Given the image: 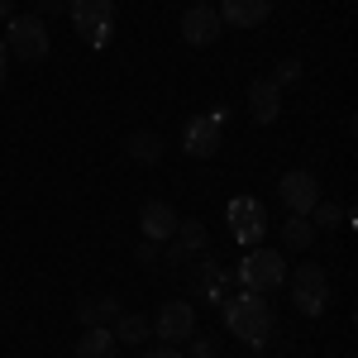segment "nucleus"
Here are the masks:
<instances>
[{
	"label": "nucleus",
	"mask_w": 358,
	"mask_h": 358,
	"mask_svg": "<svg viewBox=\"0 0 358 358\" xmlns=\"http://www.w3.org/2000/svg\"><path fill=\"white\" fill-rule=\"evenodd\" d=\"M282 201H287L292 215H310V206L320 201V182H315V172L292 167V172L282 177Z\"/></svg>",
	"instance_id": "7"
},
{
	"label": "nucleus",
	"mask_w": 358,
	"mask_h": 358,
	"mask_svg": "<svg viewBox=\"0 0 358 358\" xmlns=\"http://www.w3.org/2000/svg\"><path fill=\"white\" fill-rule=\"evenodd\" d=\"M158 258H163V253H158L153 239H143V244H138V263H158Z\"/></svg>",
	"instance_id": "23"
},
{
	"label": "nucleus",
	"mask_w": 358,
	"mask_h": 358,
	"mask_svg": "<svg viewBox=\"0 0 358 358\" xmlns=\"http://www.w3.org/2000/svg\"><path fill=\"white\" fill-rule=\"evenodd\" d=\"M5 53L24 57V62H43L48 57V24H43V15H10L5 20Z\"/></svg>",
	"instance_id": "2"
},
{
	"label": "nucleus",
	"mask_w": 358,
	"mask_h": 358,
	"mask_svg": "<svg viewBox=\"0 0 358 358\" xmlns=\"http://www.w3.org/2000/svg\"><path fill=\"white\" fill-rule=\"evenodd\" d=\"M282 244L287 248H310L315 244V224L306 220V215H292V220L282 224Z\"/></svg>",
	"instance_id": "20"
},
{
	"label": "nucleus",
	"mask_w": 358,
	"mask_h": 358,
	"mask_svg": "<svg viewBox=\"0 0 358 358\" xmlns=\"http://www.w3.org/2000/svg\"><path fill=\"white\" fill-rule=\"evenodd\" d=\"M196 5H210V0H196Z\"/></svg>",
	"instance_id": "29"
},
{
	"label": "nucleus",
	"mask_w": 358,
	"mask_h": 358,
	"mask_svg": "<svg viewBox=\"0 0 358 358\" xmlns=\"http://www.w3.org/2000/svg\"><path fill=\"white\" fill-rule=\"evenodd\" d=\"M72 24H77V34H82V43L106 48V43H110V29H115L110 0H72Z\"/></svg>",
	"instance_id": "5"
},
{
	"label": "nucleus",
	"mask_w": 358,
	"mask_h": 358,
	"mask_svg": "<svg viewBox=\"0 0 358 358\" xmlns=\"http://www.w3.org/2000/svg\"><path fill=\"white\" fill-rule=\"evenodd\" d=\"M48 10H62V0H38V10H34V15H48Z\"/></svg>",
	"instance_id": "26"
},
{
	"label": "nucleus",
	"mask_w": 358,
	"mask_h": 358,
	"mask_svg": "<svg viewBox=\"0 0 358 358\" xmlns=\"http://www.w3.org/2000/svg\"><path fill=\"white\" fill-rule=\"evenodd\" d=\"M129 158L134 163H143V167H153L158 158H163V134H153V129H138V134H129Z\"/></svg>",
	"instance_id": "18"
},
{
	"label": "nucleus",
	"mask_w": 358,
	"mask_h": 358,
	"mask_svg": "<svg viewBox=\"0 0 358 358\" xmlns=\"http://www.w3.org/2000/svg\"><path fill=\"white\" fill-rule=\"evenodd\" d=\"M292 306H296L301 315H320V310L330 306V273H325L320 263H301V268L292 273Z\"/></svg>",
	"instance_id": "4"
},
{
	"label": "nucleus",
	"mask_w": 358,
	"mask_h": 358,
	"mask_svg": "<svg viewBox=\"0 0 358 358\" xmlns=\"http://www.w3.org/2000/svg\"><path fill=\"white\" fill-rule=\"evenodd\" d=\"M224 330L234 334V339H244L248 349H263L277 330V315L268 296L263 292H239V296H229L224 301Z\"/></svg>",
	"instance_id": "1"
},
{
	"label": "nucleus",
	"mask_w": 358,
	"mask_h": 358,
	"mask_svg": "<svg viewBox=\"0 0 358 358\" xmlns=\"http://www.w3.org/2000/svg\"><path fill=\"white\" fill-rule=\"evenodd\" d=\"M229 234H234L244 248L258 244V239L268 234V210H263V201H253V196H234V201H229Z\"/></svg>",
	"instance_id": "6"
},
{
	"label": "nucleus",
	"mask_w": 358,
	"mask_h": 358,
	"mask_svg": "<svg viewBox=\"0 0 358 358\" xmlns=\"http://www.w3.org/2000/svg\"><path fill=\"white\" fill-rule=\"evenodd\" d=\"M187 287H192V296H201V301H210V306L224 301V268L215 263V258H196Z\"/></svg>",
	"instance_id": "13"
},
{
	"label": "nucleus",
	"mask_w": 358,
	"mask_h": 358,
	"mask_svg": "<svg viewBox=\"0 0 358 358\" xmlns=\"http://www.w3.org/2000/svg\"><path fill=\"white\" fill-rule=\"evenodd\" d=\"M306 220L315 224V229H334V224H344V210H339V206H325V201H315Z\"/></svg>",
	"instance_id": "21"
},
{
	"label": "nucleus",
	"mask_w": 358,
	"mask_h": 358,
	"mask_svg": "<svg viewBox=\"0 0 358 358\" xmlns=\"http://www.w3.org/2000/svg\"><path fill=\"white\" fill-rule=\"evenodd\" d=\"M110 334H115V344H143L148 339V320L143 315H120L110 325Z\"/></svg>",
	"instance_id": "19"
},
{
	"label": "nucleus",
	"mask_w": 358,
	"mask_h": 358,
	"mask_svg": "<svg viewBox=\"0 0 358 358\" xmlns=\"http://www.w3.org/2000/svg\"><path fill=\"white\" fill-rule=\"evenodd\" d=\"M153 334H163V344H187L196 334V310L187 301H167L153 320Z\"/></svg>",
	"instance_id": "8"
},
{
	"label": "nucleus",
	"mask_w": 358,
	"mask_h": 358,
	"mask_svg": "<svg viewBox=\"0 0 358 358\" xmlns=\"http://www.w3.org/2000/svg\"><path fill=\"white\" fill-rule=\"evenodd\" d=\"M5 72H10V67H5V43H0V86H5Z\"/></svg>",
	"instance_id": "28"
},
{
	"label": "nucleus",
	"mask_w": 358,
	"mask_h": 358,
	"mask_svg": "<svg viewBox=\"0 0 358 358\" xmlns=\"http://www.w3.org/2000/svg\"><path fill=\"white\" fill-rule=\"evenodd\" d=\"M192 354L196 358H215V339H192Z\"/></svg>",
	"instance_id": "24"
},
{
	"label": "nucleus",
	"mask_w": 358,
	"mask_h": 358,
	"mask_svg": "<svg viewBox=\"0 0 358 358\" xmlns=\"http://www.w3.org/2000/svg\"><path fill=\"white\" fill-rule=\"evenodd\" d=\"M115 334L110 325H86V334L77 339V349H72V358H115Z\"/></svg>",
	"instance_id": "16"
},
{
	"label": "nucleus",
	"mask_w": 358,
	"mask_h": 358,
	"mask_svg": "<svg viewBox=\"0 0 358 358\" xmlns=\"http://www.w3.org/2000/svg\"><path fill=\"white\" fill-rule=\"evenodd\" d=\"M206 248H210V234H206V224L201 220H182L177 224V234H172V263L182 268V263H192V258H206Z\"/></svg>",
	"instance_id": "12"
},
{
	"label": "nucleus",
	"mask_w": 358,
	"mask_h": 358,
	"mask_svg": "<svg viewBox=\"0 0 358 358\" xmlns=\"http://www.w3.org/2000/svg\"><path fill=\"white\" fill-rule=\"evenodd\" d=\"M296 77H301V62H296V57H287V62H277V72H273V82H277V86L296 82Z\"/></svg>",
	"instance_id": "22"
},
{
	"label": "nucleus",
	"mask_w": 358,
	"mask_h": 358,
	"mask_svg": "<svg viewBox=\"0 0 358 358\" xmlns=\"http://www.w3.org/2000/svg\"><path fill=\"white\" fill-rule=\"evenodd\" d=\"M143 358H182V354H177V344H158V349H148Z\"/></svg>",
	"instance_id": "25"
},
{
	"label": "nucleus",
	"mask_w": 358,
	"mask_h": 358,
	"mask_svg": "<svg viewBox=\"0 0 358 358\" xmlns=\"http://www.w3.org/2000/svg\"><path fill=\"white\" fill-rule=\"evenodd\" d=\"M10 15H20V10H15V0H0V20H10Z\"/></svg>",
	"instance_id": "27"
},
{
	"label": "nucleus",
	"mask_w": 358,
	"mask_h": 358,
	"mask_svg": "<svg viewBox=\"0 0 358 358\" xmlns=\"http://www.w3.org/2000/svg\"><path fill=\"white\" fill-rule=\"evenodd\" d=\"M220 34H224V24H220V10H215V5H192V10L182 15V38H187L192 48L215 43Z\"/></svg>",
	"instance_id": "9"
},
{
	"label": "nucleus",
	"mask_w": 358,
	"mask_h": 358,
	"mask_svg": "<svg viewBox=\"0 0 358 358\" xmlns=\"http://www.w3.org/2000/svg\"><path fill=\"white\" fill-rule=\"evenodd\" d=\"M239 282H244V292H277V287L287 282V263H282V253L253 244L244 253V263H239Z\"/></svg>",
	"instance_id": "3"
},
{
	"label": "nucleus",
	"mask_w": 358,
	"mask_h": 358,
	"mask_svg": "<svg viewBox=\"0 0 358 358\" xmlns=\"http://www.w3.org/2000/svg\"><path fill=\"white\" fill-rule=\"evenodd\" d=\"M277 110H282V86L273 77H253V86H248V120L253 124H273Z\"/></svg>",
	"instance_id": "11"
},
{
	"label": "nucleus",
	"mask_w": 358,
	"mask_h": 358,
	"mask_svg": "<svg viewBox=\"0 0 358 358\" xmlns=\"http://www.w3.org/2000/svg\"><path fill=\"white\" fill-rule=\"evenodd\" d=\"M182 148L192 158H215V148H220V115H192L187 134H182Z\"/></svg>",
	"instance_id": "10"
},
{
	"label": "nucleus",
	"mask_w": 358,
	"mask_h": 358,
	"mask_svg": "<svg viewBox=\"0 0 358 358\" xmlns=\"http://www.w3.org/2000/svg\"><path fill=\"white\" fill-rule=\"evenodd\" d=\"M268 15H273V0H224L220 5V24L234 29H258Z\"/></svg>",
	"instance_id": "15"
},
{
	"label": "nucleus",
	"mask_w": 358,
	"mask_h": 358,
	"mask_svg": "<svg viewBox=\"0 0 358 358\" xmlns=\"http://www.w3.org/2000/svg\"><path fill=\"white\" fill-rule=\"evenodd\" d=\"M177 210L167 206V201H148L143 210H138V229H143V239H153V244H163V239H172L177 234Z\"/></svg>",
	"instance_id": "14"
},
{
	"label": "nucleus",
	"mask_w": 358,
	"mask_h": 358,
	"mask_svg": "<svg viewBox=\"0 0 358 358\" xmlns=\"http://www.w3.org/2000/svg\"><path fill=\"white\" fill-rule=\"evenodd\" d=\"M77 315H82V325H115L124 315V306H120V296H86Z\"/></svg>",
	"instance_id": "17"
}]
</instances>
